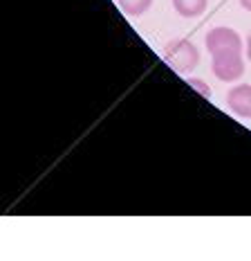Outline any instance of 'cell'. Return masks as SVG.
Instances as JSON below:
<instances>
[{
	"instance_id": "1",
	"label": "cell",
	"mask_w": 251,
	"mask_h": 261,
	"mask_svg": "<svg viewBox=\"0 0 251 261\" xmlns=\"http://www.w3.org/2000/svg\"><path fill=\"white\" fill-rule=\"evenodd\" d=\"M162 57H164V61L179 74L191 72V70H195L200 63V50L195 47V43H191L189 39L168 41L166 47H164V52H162Z\"/></svg>"
},
{
	"instance_id": "2",
	"label": "cell",
	"mask_w": 251,
	"mask_h": 261,
	"mask_svg": "<svg viewBox=\"0 0 251 261\" xmlns=\"http://www.w3.org/2000/svg\"><path fill=\"white\" fill-rule=\"evenodd\" d=\"M211 70L220 81H238L244 74V59L242 52H222L213 54L211 61Z\"/></svg>"
},
{
	"instance_id": "3",
	"label": "cell",
	"mask_w": 251,
	"mask_h": 261,
	"mask_svg": "<svg viewBox=\"0 0 251 261\" xmlns=\"http://www.w3.org/2000/svg\"><path fill=\"white\" fill-rule=\"evenodd\" d=\"M206 50L213 54H222V52H242V39L236 30L231 27H215L206 34Z\"/></svg>"
},
{
	"instance_id": "4",
	"label": "cell",
	"mask_w": 251,
	"mask_h": 261,
	"mask_svg": "<svg viewBox=\"0 0 251 261\" xmlns=\"http://www.w3.org/2000/svg\"><path fill=\"white\" fill-rule=\"evenodd\" d=\"M227 104L231 108V113H236L238 117L249 119L251 117V86L249 84H238L229 90Z\"/></svg>"
},
{
	"instance_id": "5",
	"label": "cell",
	"mask_w": 251,
	"mask_h": 261,
	"mask_svg": "<svg viewBox=\"0 0 251 261\" xmlns=\"http://www.w3.org/2000/svg\"><path fill=\"white\" fill-rule=\"evenodd\" d=\"M209 0H173V7L182 18H195L206 9Z\"/></svg>"
},
{
	"instance_id": "6",
	"label": "cell",
	"mask_w": 251,
	"mask_h": 261,
	"mask_svg": "<svg viewBox=\"0 0 251 261\" xmlns=\"http://www.w3.org/2000/svg\"><path fill=\"white\" fill-rule=\"evenodd\" d=\"M117 5L121 7L123 14H128V16H141V14H146L150 9L152 0H117Z\"/></svg>"
},
{
	"instance_id": "7",
	"label": "cell",
	"mask_w": 251,
	"mask_h": 261,
	"mask_svg": "<svg viewBox=\"0 0 251 261\" xmlns=\"http://www.w3.org/2000/svg\"><path fill=\"white\" fill-rule=\"evenodd\" d=\"M189 84L193 86L195 90H200V92H202V95H204V97H209V95H211V90L206 88V86H204V81H202V79H189Z\"/></svg>"
},
{
	"instance_id": "8",
	"label": "cell",
	"mask_w": 251,
	"mask_h": 261,
	"mask_svg": "<svg viewBox=\"0 0 251 261\" xmlns=\"http://www.w3.org/2000/svg\"><path fill=\"white\" fill-rule=\"evenodd\" d=\"M247 59L251 61V34L247 36Z\"/></svg>"
},
{
	"instance_id": "9",
	"label": "cell",
	"mask_w": 251,
	"mask_h": 261,
	"mask_svg": "<svg viewBox=\"0 0 251 261\" xmlns=\"http://www.w3.org/2000/svg\"><path fill=\"white\" fill-rule=\"evenodd\" d=\"M240 5H242L247 12H251V0H240Z\"/></svg>"
}]
</instances>
